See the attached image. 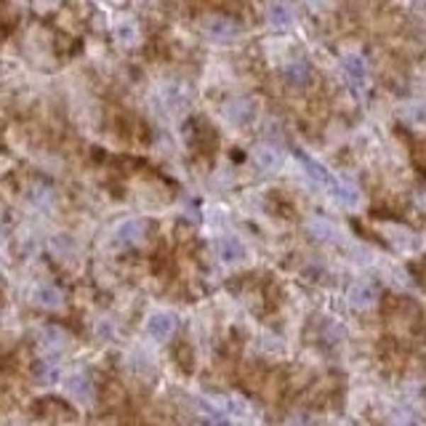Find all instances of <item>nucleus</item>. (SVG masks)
Returning a JSON list of instances; mask_svg holds the SVG:
<instances>
[{
	"label": "nucleus",
	"mask_w": 426,
	"mask_h": 426,
	"mask_svg": "<svg viewBox=\"0 0 426 426\" xmlns=\"http://www.w3.org/2000/svg\"><path fill=\"white\" fill-rule=\"evenodd\" d=\"M150 235V224L142 219H125L120 221L115 230H112V242L120 245V248H136L142 245Z\"/></svg>",
	"instance_id": "nucleus-1"
},
{
	"label": "nucleus",
	"mask_w": 426,
	"mask_h": 426,
	"mask_svg": "<svg viewBox=\"0 0 426 426\" xmlns=\"http://www.w3.org/2000/svg\"><path fill=\"white\" fill-rule=\"evenodd\" d=\"M285 80L296 88L309 86V80H312V65H309L306 59H296V62H291V65L285 67Z\"/></svg>",
	"instance_id": "nucleus-13"
},
{
	"label": "nucleus",
	"mask_w": 426,
	"mask_h": 426,
	"mask_svg": "<svg viewBox=\"0 0 426 426\" xmlns=\"http://www.w3.org/2000/svg\"><path fill=\"white\" fill-rule=\"evenodd\" d=\"M291 426H312V418H306V415H296Z\"/></svg>",
	"instance_id": "nucleus-20"
},
{
	"label": "nucleus",
	"mask_w": 426,
	"mask_h": 426,
	"mask_svg": "<svg viewBox=\"0 0 426 426\" xmlns=\"http://www.w3.org/2000/svg\"><path fill=\"white\" fill-rule=\"evenodd\" d=\"M176 328H179V320H176L174 312H155V315H150V320H147V333H150V339L160 341V344L171 341Z\"/></svg>",
	"instance_id": "nucleus-5"
},
{
	"label": "nucleus",
	"mask_w": 426,
	"mask_h": 426,
	"mask_svg": "<svg viewBox=\"0 0 426 426\" xmlns=\"http://www.w3.org/2000/svg\"><path fill=\"white\" fill-rule=\"evenodd\" d=\"M160 101L165 104V110L184 112L189 107V101H192V91L181 80H165L160 86Z\"/></svg>",
	"instance_id": "nucleus-4"
},
{
	"label": "nucleus",
	"mask_w": 426,
	"mask_h": 426,
	"mask_svg": "<svg viewBox=\"0 0 426 426\" xmlns=\"http://www.w3.org/2000/svg\"><path fill=\"white\" fill-rule=\"evenodd\" d=\"M309 232H312V237L320 242H333L336 240V227L330 224V221L325 219H315V221H309Z\"/></svg>",
	"instance_id": "nucleus-19"
},
{
	"label": "nucleus",
	"mask_w": 426,
	"mask_h": 426,
	"mask_svg": "<svg viewBox=\"0 0 426 426\" xmlns=\"http://www.w3.org/2000/svg\"><path fill=\"white\" fill-rule=\"evenodd\" d=\"M264 16H267V22L272 24V27H277V30H285V27L293 24V11H291L285 3H272V6H267Z\"/></svg>",
	"instance_id": "nucleus-17"
},
{
	"label": "nucleus",
	"mask_w": 426,
	"mask_h": 426,
	"mask_svg": "<svg viewBox=\"0 0 426 426\" xmlns=\"http://www.w3.org/2000/svg\"><path fill=\"white\" fill-rule=\"evenodd\" d=\"M298 160L304 163L306 176H309V179H312L317 186H323V189H328L330 195H336V189H339L341 181L333 174H330L325 165L317 163V160H312V157H309V155H304V152H298Z\"/></svg>",
	"instance_id": "nucleus-7"
},
{
	"label": "nucleus",
	"mask_w": 426,
	"mask_h": 426,
	"mask_svg": "<svg viewBox=\"0 0 426 426\" xmlns=\"http://www.w3.org/2000/svg\"><path fill=\"white\" fill-rule=\"evenodd\" d=\"M203 35L213 43H232L240 35V24L230 16H208L203 22Z\"/></svg>",
	"instance_id": "nucleus-3"
},
{
	"label": "nucleus",
	"mask_w": 426,
	"mask_h": 426,
	"mask_svg": "<svg viewBox=\"0 0 426 426\" xmlns=\"http://www.w3.org/2000/svg\"><path fill=\"white\" fill-rule=\"evenodd\" d=\"M112 35H115V40L120 45H125V48H131V45L139 43V24L131 22V19H120V22L115 24V30H112Z\"/></svg>",
	"instance_id": "nucleus-15"
},
{
	"label": "nucleus",
	"mask_w": 426,
	"mask_h": 426,
	"mask_svg": "<svg viewBox=\"0 0 426 426\" xmlns=\"http://www.w3.org/2000/svg\"><path fill=\"white\" fill-rule=\"evenodd\" d=\"M38 339H40L43 352H51V354L65 352L67 344H69V336H67L62 328H56V325H45V328H40L38 330Z\"/></svg>",
	"instance_id": "nucleus-10"
},
{
	"label": "nucleus",
	"mask_w": 426,
	"mask_h": 426,
	"mask_svg": "<svg viewBox=\"0 0 426 426\" xmlns=\"http://www.w3.org/2000/svg\"><path fill=\"white\" fill-rule=\"evenodd\" d=\"M256 165L262 168V171H277L280 165H283V155L277 147L272 144H262L259 150H256Z\"/></svg>",
	"instance_id": "nucleus-16"
},
{
	"label": "nucleus",
	"mask_w": 426,
	"mask_h": 426,
	"mask_svg": "<svg viewBox=\"0 0 426 426\" xmlns=\"http://www.w3.org/2000/svg\"><path fill=\"white\" fill-rule=\"evenodd\" d=\"M33 301L38 306H43V309H62L65 306V293L56 285L43 283L33 291Z\"/></svg>",
	"instance_id": "nucleus-12"
},
{
	"label": "nucleus",
	"mask_w": 426,
	"mask_h": 426,
	"mask_svg": "<svg viewBox=\"0 0 426 426\" xmlns=\"http://www.w3.org/2000/svg\"><path fill=\"white\" fill-rule=\"evenodd\" d=\"M33 379H35V383H40V386H51V383L59 381V365L51 362V360L35 362Z\"/></svg>",
	"instance_id": "nucleus-18"
},
{
	"label": "nucleus",
	"mask_w": 426,
	"mask_h": 426,
	"mask_svg": "<svg viewBox=\"0 0 426 426\" xmlns=\"http://www.w3.org/2000/svg\"><path fill=\"white\" fill-rule=\"evenodd\" d=\"M213 248H216V256L224 264H240L245 259V245L237 237H232V235L219 237V240L213 242Z\"/></svg>",
	"instance_id": "nucleus-9"
},
{
	"label": "nucleus",
	"mask_w": 426,
	"mask_h": 426,
	"mask_svg": "<svg viewBox=\"0 0 426 426\" xmlns=\"http://www.w3.org/2000/svg\"><path fill=\"white\" fill-rule=\"evenodd\" d=\"M224 120L235 128H245L256 120V101L251 96H235L224 104Z\"/></svg>",
	"instance_id": "nucleus-2"
},
{
	"label": "nucleus",
	"mask_w": 426,
	"mask_h": 426,
	"mask_svg": "<svg viewBox=\"0 0 426 426\" xmlns=\"http://www.w3.org/2000/svg\"><path fill=\"white\" fill-rule=\"evenodd\" d=\"M347 426H352V424H347Z\"/></svg>",
	"instance_id": "nucleus-21"
},
{
	"label": "nucleus",
	"mask_w": 426,
	"mask_h": 426,
	"mask_svg": "<svg viewBox=\"0 0 426 426\" xmlns=\"http://www.w3.org/2000/svg\"><path fill=\"white\" fill-rule=\"evenodd\" d=\"M347 298H349V304L354 309H373V306L379 304V288L371 283V280H357V283H352V288L347 291Z\"/></svg>",
	"instance_id": "nucleus-8"
},
{
	"label": "nucleus",
	"mask_w": 426,
	"mask_h": 426,
	"mask_svg": "<svg viewBox=\"0 0 426 426\" xmlns=\"http://www.w3.org/2000/svg\"><path fill=\"white\" fill-rule=\"evenodd\" d=\"M197 415L206 426H230V415L221 413L216 405L206 403V400H197Z\"/></svg>",
	"instance_id": "nucleus-14"
},
{
	"label": "nucleus",
	"mask_w": 426,
	"mask_h": 426,
	"mask_svg": "<svg viewBox=\"0 0 426 426\" xmlns=\"http://www.w3.org/2000/svg\"><path fill=\"white\" fill-rule=\"evenodd\" d=\"M65 389L69 394V400H75L77 405H91L96 400V386L91 381V376L86 373H75L65 381Z\"/></svg>",
	"instance_id": "nucleus-6"
},
{
	"label": "nucleus",
	"mask_w": 426,
	"mask_h": 426,
	"mask_svg": "<svg viewBox=\"0 0 426 426\" xmlns=\"http://www.w3.org/2000/svg\"><path fill=\"white\" fill-rule=\"evenodd\" d=\"M341 65H344L347 77L354 83V88H365V83H368V65H365V59L360 54H347L341 59Z\"/></svg>",
	"instance_id": "nucleus-11"
}]
</instances>
